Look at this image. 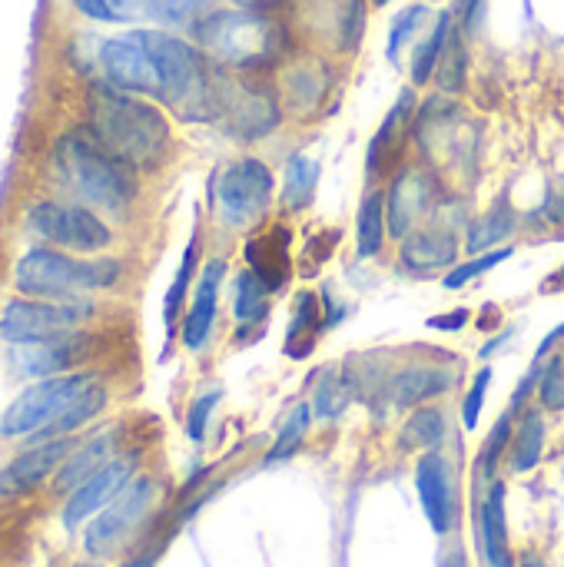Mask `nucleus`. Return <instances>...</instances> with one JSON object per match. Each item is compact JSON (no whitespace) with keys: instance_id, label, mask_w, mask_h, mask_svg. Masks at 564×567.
I'll return each mask as SVG.
<instances>
[{"instance_id":"f257e3e1","label":"nucleus","mask_w":564,"mask_h":567,"mask_svg":"<svg viewBox=\"0 0 564 567\" xmlns=\"http://www.w3.org/2000/svg\"><path fill=\"white\" fill-rule=\"evenodd\" d=\"M86 120L96 143L130 169H153L173 146L170 120L146 100L116 90L113 83H93L86 93Z\"/></svg>"},{"instance_id":"f03ea898","label":"nucleus","mask_w":564,"mask_h":567,"mask_svg":"<svg viewBox=\"0 0 564 567\" xmlns=\"http://www.w3.org/2000/svg\"><path fill=\"white\" fill-rule=\"evenodd\" d=\"M106 409V389L96 375H53L20 392L0 419L3 439H66Z\"/></svg>"},{"instance_id":"7ed1b4c3","label":"nucleus","mask_w":564,"mask_h":567,"mask_svg":"<svg viewBox=\"0 0 564 567\" xmlns=\"http://www.w3.org/2000/svg\"><path fill=\"white\" fill-rule=\"evenodd\" d=\"M60 179L90 206L106 213H126L136 196V176L126 163L106 153L90 130H73L57 143Z\"/></svg>"},{"instance_id":"20e7f679","label":"nucleus","mask_w":564,"mask_h":567,"mask_svg":"<svg viewBox=\"0 0 564 567\" xmlns=\"http://www.w3.org/2000/svg\"><path fill=\"white\" fill-rule=\"evenodd\" d=\"M116 259H70L53 249H30L13 266V289L43 302H80L86 292H106L120 282Z\"/></svg>"},{"instance_id":"39448f33","label":"nucleus","mask_w":564,"mask_h":567,"mask_svg":"<svg viewBox=\"0 0 564 567\" xmlns=\"http://www.w3.org/2000/svg\"><path fill=\"white\" fill-rule=\"evenodd\" d=\"M140 40L160 76V100L183 120L216 116V80L196 47L160 30H140Z\"/></svg>"},{"instance_id":"423d86ee","label":"nucleus","mask_w":564,"mask_h":567,"mask_svg":"<svg viewBox=\"0 0 564 567\" xmlns=\"http://www.w3.org/2000/svg\"><path fill=\"white\" fill-rule=\"evenodd\" d=\"M199 43L226 66L263 70L286 50V30L263 10H216L196 23Z\"/></svg>"},{"instance_id":"0eeeda50","label":"nucleus","mask_w":564,"mask_h":567,"mask_svg":"<svg viewBox=\"0 0 564 567\" xmlns=\"http://www.w3.org/2000/svg\"><path fill=\"white\" fill-rule=\"evenodd\" d=\"M273 196H276L273 169L256 156L233 159L209 183L213 216L226 229H253L256 223H263L269 216Z\"/></svg>"},{"instance_id":"6e6552de","label":"nucleus","mask_w":564,"mask_h":567,"mask_svg":"<svg viewBox=\"0 0 564 567\" xmlns=\"http://www.w3.org/2000/svg\"><path fill=\"white\" fill-rule=\"evenodd\" d=\"M216 116L236 140L256 143L283 123V103L259 80L223 76L216 80Z\"/></svg>"},{"instance_id":"1a4fd4ad","label":"nucleus","mask_w":564,"mask_h":567,"mask_svg":"<svg viewBox=\"0 0 564 567\" xmlns=\"http://www.w3.org/2000/svg\"><path fill=\"white\" fill-rule=\"evenodd\" d=\"M93 312L90 302H43V299H13L0 312V336L10 346H40L63 336H73L80 322Z\"/></svg>"},{"instance_id":"9d476101","label":"nucleus","mask_w":564,"mask_h":567,"mask_svg":"<svg viewBox=\"0 0 564 567\" xmlns=\"http://www.w3.org/2000/svg\"><path fill=\"white\" fill-rule=\"evenodd\" d=\"M156 505V482L150 475H136L83 532V551L90 558H106L113 555L150 515Z\"/></svg>"},{"instance_id":"9b49d317","label":"nucleus","mask_w":564,"mask_h":567,"mask_svg":"<svg viewBox=\"0 0 564 567\" xmlns=\"http://www.w3.org/2000/svg\"><path fill=\"white\" fill-rule=\"evenodd\" d=\"M27 229L37 239L53 243L70 252H100L113 243L110 226L96 213L83 206H63V203H37L27 213Z\"/></svg>"},{"instance_id":"f8f14e48","label":"nucleus","mask_w":564,"mask_h":567,"mask_svg":"<svg viewBox=\"0 0 564 567\" xmlns=\"http://www.w3.org/2000/svg\"><path fill=\"white\" fill-rule=\"evenodd\" d=\"M416 492L422 502V512L429 518V528L445 538L459 525V485L455 468L442 452H425L416 462Z\"/></svg>"},{"instance_id":"ddd939ff","label":"nucleus","mask_w":564,"mask_h":567,"mask_svg":"<svg viewBox=\"0 0 564 567\" xmlns=\"http://www.w3.org/2000/svg\"><path fill=\"white\" fill-rule=\"evenodd\" d=\"M435 206V183L419 166H402L392 176V186L386 193V216H389V236L409 239L422 229L425 216H432Z\"/></svg>"},{"instance_id":"4468645a","label":"nucleus","mask_w":564,"mask_h":567,"mask_svg":"<svg viewBox=\"0 0 564 567\" xmlns=\"http://www.w3.org/2000/svg\"><path fill=\"white\" fill-rule=\"evenodd\" d=\"M133 478H136V455H120V458L106 462L93 478H86L76 492H70V498L63 505V528L73 532L86 518H96Z\"/></svg>"},{"instance_id":"2eb2a0df","label":"nucleus","mask_w":564,"mask_h":567,"mask_svg":"<svg viewBox=\"0 0 564 567\" xmlns=\"http://www.w3.org/2000/svg\"><path fill=\"white\" fill-rule=\"evenodd\" d=\"M100 63H103V73L106 80L116 86V90H126V93H156L160 96V76H156V66L140 40V30L136 33H126V37H113L100 47Z\"/></svg>"},{"instance_id":"dca6fc26","label":"nucleus","mask_w":564,"mask_h":567,"mask_svg":"<svg viewBox=\"0 0 564 567\" xmlns=\"http://www.w3.org/2000/svg\"><path fill=\"white\" fill-rule=\"evenodd\" d=\"M289 246H293V233H289V226H279V223L253 233L243 246L246 269L269 289V296L283 292L293 282L296 266H293Z\"/></svg>"},{"instance_id":"f3484780","label":"nucleus","mask_w":564,"mask_h":567,"mask_svg":"<svg viewBox=\"0 0 564 567\" xmlns=\"http://www.w3.org/2000/svg\"><path fill=\"white\" fill-rule=\"evenodd\" d=\"M459 382L455 369L445 365H432V362H412L392 372V379L386 382V399L399 409V412H416L422 405H435L442 395H449Z\"/></svg>"},{"instance_id":"a211bd4d","label":"nucleus","mask_w":564,"mask_h":567,"mask_svg":"<svg viewBox=\"0 0 564 567\" xmlns=\"http://www.w3.org/2000/svg\"><path fill=\"white\" fill-rule=\"evenodd\" d=\"M73 442L70 439H50L40 442L27 452H20L13 462H7V468H0V495L3 498H17L33 492L37 485H43L50 475L60 472V465L70 458Z\"/></svg>"},{"instance_id":"6ab92c4d","label":"nucleus","mask_w":564,"mask_h":567,"mask_svg":"<svg viewBox=\"0 0 564 567\" xmlns=\"http://www.w3.org/2000/svg\"><path fill=\"white\" fill-rule=\"evenodd\" d=\"M462 256V239L452 226H422L419 233H412L409 239L399 243V266L416 272V276H429V272H442V269H455Z\"/></svg>"},{"instance_id":"aec40b11","label":"nucleus","mask_w":564,"mask_h":567,"mask_svg":"<svg viewBox=\"0 0 564 567\" xmlns=\"http://www.w3.org/2000/svg\"><path fill=\"white\" fill-rule=\"evenodd\" d=\"M505 482H492L489 495L479 502V548L489 567H519L509 535V508H505Z\"/></svg>"},{"instance_id":"412c9836","label":"nucleus","mask_w":564,"mask_h":567,"mask_svg":"<svg viewBox=\"0 0 564 567\" xmlns=\"http://www.w3.org/2000/svg\"><path fill=\"white\" fill-rule=\"evenodd\" d=\"M226 279V259H209L203 266V276L196 282V296H193V306L189 312L183 316V326H180V339L189 352H199L213 332V322H216V306H219V286Z\"/></svg>"},{"instance_id":"4be33fe9","label":"nucleus","mask_w":564,"mask_h":567,"mask_svg":"<svg viewBox=\"0 0 564 567\" xmlns=\"http://www.w3.org/2000/svg\"><path fill=\"white\" fill-rule=\"evenodd\" d=\"M412 120H416V93L402 90L396 106L386 113L379 133L369 143V176H382L392 163H399V153H402V143H406Z\"/></svg>"},{"instance_id":"5701e85b","label":"nucleus","mask_w":564,"mask_h":567,"mask_svg":"<svg viewBox=\"0 0 564 567\" xmlns=\"http://www.w3.org/2000/svg\"><path fill=\"white\" fill-rule=\"evenodd\" d=\"M83 352H86V336H80V332L53 339V342H40V346H17L13 369L20 375L47 379L50 372H66Z\"/></svg>"},{"instance_id":"b1692460","label":"nucleus","mask_w":564,"mask_h":567,"mask_svg":"<svg viewBox=\"0 0 564 567\" xmlns=\"http://www.w3.org/2000/svg\"><path fill=\"white\" fill-rule=\"evenodd\" d=\"M326 309H322V299L319 292L312 289H299L296 292V302H293V322H289V332H286V355L289 359H309L316 352V342L319 336L326 332Z\"/></svg>"},{"instance_id":"393cba45","label":"nucleus","mask_w":564,"mask_h":567,"mask_svg":"<svg viewBox=\"0 0 564 567\" xmlns=\"http://www.w3.org/2000/svg\"><path fill=\"white\" fill-rule=\"evenodd\" d=\"M545 442H548V425H545L542 409H525L515 422V435L509 445V458H505L509 472L512 475L535 472L545 458Z\"/></svg>"},{"instance_id":"a878e982","label":"nucleus","mask_w":564,"mask_h":567,"mask_svg":"<svg viewBox=\"0 0 564 567\" xmlns=\"http://www.w3.org/2000/svg\"><path fill=\"white\" fill-rule=\"evenodd\" d=\"M113 439H116L113 432H100V435L90 439L86 445L73 449L70 458L60 465L53 488H57V492H76L86 478H93L106 462H113Z\"/></svg>"},{"instance_id":"bb28decb","label":"nucleus","mask_w":564,"mask_h":567,"mask_svg":"<svg viewBox=\"0 0 564 567\" xmlns=\"http://www.w3.org/2000/svg\"><path fill=\"white\" fill-rule=\"evenodd\" d=\"M449 435V422L445 412L439 405H422L416 412H409V419L399 429V449L402 452H439V445Z\"/></svg>"},{"instance_id":"cd10ccee","label":"nucleus","mask_w":564,"mask_h":567,"mask_svg":"<svg viewBox=\"0 0 564 567\" xmlns=\"http://www.w3.org/2000/svg\"><path fill=\"white\" fill-rule=\"evenodd\" d=\"M389 239V216H386V193L369 189L359 216H356V252L359 259H376Z\"/></svg>"},{"instance_id":"c85d7f7f","label":"nucleus","mask_w":564,"mask_h":567,"mask_svg":"<svg viewBox=\"0 0 564 567\" xmlns=\"http://www.w3.org/2000/svg\"><path fill=\"white\" fill-rule=\"evenodd\" d=\"M319 176H322V166L306 156V153H296L286 159V173H283V209L286 213H302L312 206L316 199V186H319Z\"/></svg>"},{"instance_id":"c756f323","label":"nucleus","mask_w":564,"mask_h":567,"mask_svg":"<svg viewBox=\"0 0 564 567\" xmlns=\"http://www.w3.org/2000/svg\"><path fill=\"white\" fill-rule=\"evenodd\" d=\"M515 233V213L505 199H499L492 209H485L479 219H472L469 236H465V249L472 256L479 252H495V246H502L505 239H512Z\"/></svg>"},{"instance_id":"7c9ffc66","label":"nucleus","mask_w":564,"mask_h":567,"mask_svg":"<svg viewBox=\"0 0 564 567\" xmlns=\"http://www.w3.org/2000/svg\"><path fill=\"white\" fill-rule=\"evenodd\" d=\"M519 409H505L502 415H499V422L492 425V432H489V439H485V445H482V452H479V462H475V478L479 482H495V475H499V468L505 465V458H509V445H512V435H515V422H519Z\"/></svg>"},{"instance_id":"2f4dec72","label":"nucleus","mask_w":564,"mask_h":567,"mask_svg":"<svg viewBox=\"0 0 564 567\" xmlns=\"http://www.w3.org/2000/svg\"><path fill=\"white\" fill-rule=\"evenodd\" d=\"M326 86H329V80H326V70H322V66L299 63V66H293L289 76H286V103H289L299 116L316 113V110L322 106Z\"/></svg>"},{"instance_id":"473e14b6","label":"nucleus","mask_w":564,"mask_h":567,"mask_svg":"<svg viewBox=\"0 0 564 567\" xmlns=\"http://www.w3.org/2000/svg\"><path fill=\"white\" fill-rule=\"evenodd\" d=\"M269 306H273L269 289L249 269H243L236 276V302H233V316L243 326V336H246V329L263 332V322L269 319Z\"/></svg>"},{"instance_id":"72a5a7b5","label":"nucleus","mask_w":564,"mask_h":567,"mask_svg":"<svg viewBox=\"0 0 564 567\" xmlns=\"http://www.w3.org/2000/svg\"><path fill=\"white\" fill-rule=\"evenodd\" d=\"M449 37H452V10H442L432 23L429 37L416 47V56H412V83L416 86H425L429 80H435V70H439Z\"/></svg>"},{"instance_id":"f704fd0d","label":"nucleus","mask_w":564,"mask_h":567,"mask_svg":"<svg viewBox=\"0 0 564 567\" xmlns=\"http://www.w3.org/2000/svg\"><path fill=\"white\" fill-rule=\"evenodd\" d=\"M309 425H312V412H309V405H306V402H299V405L289 412L286 425L279 429V435H276L273 449L266 452L263 465H276V462H286V458H293V455L302 449Z\"/></svg>"},{"instance_id":"c9c22d12","label":"nucleus","mask_w":564,"mask_h":567,"mask_svg":"<svg viewBox=\"0 0 564 567\" xmlns=\"http://www.w3.org/2000/svg\"><path fill=\"white\" fill-rule=\"evenodd\" d=\"M352 402V389H349V379L339 375L336 369H326L319 375V385H316V395H312V409H316V419H339Z\"/></svg>"},{"instance_id":"e433bc0d","label":"nucleus","mask_w":564,"mask_h":567,"mask_svg":"<svg viewBox=\"0 0 564 567\" xmlns=\"http://www.w3.org/2000/svg\"><path fill=\"white\" fill-rule=\"evenodd\" d=\"M196 262H199V236L193 233V239H189V246H186V252H183V262H180V269H176V279H173V286H170V292H166V302H163V316H166L170 332H173V326H176V319H180L183 299H186L189 282H193V276H196Z\"/></svg>"},{"instance_id":"4c0bfd02","label":"nucleus","mask_w":564,"mask_h":567,"mask_svg":"<svg viewBox=\"0 0 564 567\" xmlns=\"http://www.w3.org/2000/svg\"><path fill=\"white\" fill-rule=\"evenodd\" d=\"M429 23V7L425 3H412V7H406L396 20H392V30H389V47H386V53H389V60L396 63L399 60V50L422 30Z\"/></svg>"},{"instance_id":"58836bf2","label":"nucleus","mask_w":564,"mask_h":567,"mask_svg":"<svg viewBox=\"0 0 564 567\" xmlns=\"http://www.w3.org/2000/svg\"><path fill=\"white\" fill-rule=\"evenodd\" d=\"M435 83L442 86V93H459L465 86V47H462L459 33H452L445 43V53L435 70Z\"/></svg>"},{"instance_id":"ea45409f","label":"nucleus","mask_w":564,"mask_h":567,"mask_svg":"<svg viewBox=\"0 0 564 567\" xmlns=\"http://www.w3.org/2000/svg\"><path fill=\"white\" fill-rule=\"evenodd\" d=\"M512 246L509 249H495V252H482V256H472L469 262H459L455 269H449L445 272V279H442V286L445 289H462L465 282H472L475 276H482V272H489L492 266H499V262H505V259H512Z\"/></svg>"},{"instance_id":"a19ab883","label":"nucleus","mask_w":564,"mask_h":567,"mask_svg":"<svg viewBox=\"0 0 564 567\" xmlns=\"http://www.w3.org/2000/svg\"><path fill=\"white\" fill-rule=\"evenodd\" d=\"M80 13L103 23H126L143 10V0H73Z\"/></svg>"},{"instance_id":"79ce46f5","label":"nucleus","mask_w":564,"mask_h":567,"mask_svg":"<svg viewBox=\"0 0 564 567\" xmlns=\"http://www.w3.org/2000/svg\"><path fill=\"white\" fill-rule=\"evenodd\" d=\"M203 0H143V10L160 20V23H170V27H183V23H193L196 13H199Z\"/></svg>"},{"instance_id":"37998d69","label":"nucleus","mask_w":564,"mask_h":567,"mask_svg":"<svg viewBox=\"0 0 564 567\" xmlns=\"http://www.w3.org/2000/svg\"><path fill=\"white\" fill-rule=\"evenodd\" d=\"M539 405H542V412H562L564 409L562 359L545 365V372H542V379H539Z\"/></svg>"},{"instance_id":"c03bdc74","label":"nucleus","mask_w":564,"mask_h":567,"mask_svg":"<svg viewBox=\"0 0 564 567\" xmlns=\"http://www.w3.org/2000/svg\"><path fill=\"white\" fill-rule=\"evenodd\" d=\"M489 385H492V369L485 365V369L475 375V382H472V389H469V395H465V402H462V422H465L469 432H475L479 422H482V409H485Z\"/></svg>"},{"instance_id":"a18cd8bd","label":"nucleus","mask_w":564,"mask_h":567,"mask_svg":"<svg viewBox=\"0 0 564 567\" xmlns=\"http://www.w3.org/2000/svg\"><path fill=\"white\" fill-rule=\"evenodd\" d=\"M216 405H219V392H206V395H199V399L189 405V412H186V435H189L193 442H203V439H206L209 415L216 412Z\"/></svg>"},{"instance_id":"49530a36","label":"nucleus","mask_w":564,"mask_h":567,"mask_svg":"<svg viewBox=\"0 0 564 567\" xmlns=\"http://www.w3.org/2000/svg\"><path fill=\"white\" fill-rule=\"evenodd\" d=\"M362 33H366V3H362V0H349V7H346V13H342V30H339L342 50L352 53V50L359 47Z\"/></svg>"},{"instance_id":"de8ad7c7","label":"nucleus","mask_w":564,"mask_h":567,"mask_svg":"<svg viewBox=\"0 0 564 567\" xmlns=\"http://www.w3.org/2000/svg\"><path fill=\"white\" fill-rule=\"evenodd\" d=\"M469 319H472L469 309H455V312H445V316H432L429 329H435V332H459V329L469 326Z\"/></svg>"},{"instance_id":"09e8293b","label":"nucleus","mask_w":564,"mask_h":567,"mask_svg":"<svg viewBox=\"0 0 564 567\" xmlns=\"http://www.w3.org/2000/svg\"><path fill=\"white\" fill-rule=\"evenodd\" d=\"M482 3H485V0H455V13L465 20L469 30L479 27V10H482Z\"/></svg>"},{"instance_id":"8fccbe9b","label":"nucleus","mask_w":564,"mask_h":567,"mask_svg":"<svg viewBox=\"0 0 564 567\" xmlns=\"http://www.w3.org/2000/svg\"><path fill=\"white\" fill-rule=\"evenodd\" d=\"M562 339H564V326L552 329V332H548V336L542 339V346H539V355H535V362H545V355H548V352H552V349H555V346H558Z\"/></svg>"},{"instance_id":"3c124183","label":"nucleus","mask_w":564,"mask_h":567,"mask_svg":"<svg viewBox=\"0 0 564 567\" xmlns=\"http://www.w3.org/2000/svg\"><path fill=\"white\" fill-rule=\"evenodd\" d=\"M519 567H548V561H545L542 555H532V551H529V555L519 558Z\"/></svg>"},{"instance_id":"603ef678","label":"nucleus","mask_w":564,"mask_h":567,"mask_svg":"<svg viewBox=\"0 0 564 567\" xmlns=\"http://www.w3.org/2000/svg\"><path fill=\"white\" fill-rule=\"evenodd\" d=\"M239 3V10H266V7H273L276 0H236Z\"/></svg>"},{"instance_id":"864d4df0","label":"nucleus","mask_w":564,"mask_h":567,"mask_svg":"<svg viewBox=\"0 0 564 567\" xmlns=\"http://www.w3.org/2000/svg\"><path fill=\"white\" fill-rule=\"evenodd\" d=\"M552 219H562L564 223V193H558V196H552Z\"/></svg>"},{"instance_id":"5fc2aeb1","label":"nucleus","mask_w":564,"mask_h":567,"mask_svg":"<svg viewBox=\"0 0 564 567\" xmlns=\"http://www.w3.org/2000/svg\"><path fill=\"white\" fill-rule=\"evenodd\" d=\"M156 561V555H140V558H130L123 567H153Z\"/></svg>"},{"instance_id":"6e6d98bb","label":"nucleus","mask_w":564,"mask_h":567,"mask_svg":"<svg viewBox=\"0 0 564 567\" xmlns=\"http://www.w3.org/2000/svg\"><path fill=\"white\" fill-rule=\"evenodd\" d=\"M73 567H100L96 561H80V565H73Z\"/></svg>"},{"instance_id":"4d7b16f0","label":"nucleus","mask_w":564,"mask_h":567,"mask_svg":"<svg viewBox=\"0 0 564 567\" xmlns=\"http://www.w3.org/2000/svg\"><path fill=\"white\" fill-rule=\"evenodd\" d=\"M376 7H386V3H392V0H372Z\"/></svg>"},{"instance_id":"13d9d810","label":"nucleus","mask_w":564,"mask_h":567,"mask_svg":"<svg viewBox=\"0 0 564 567\" xmlns=\"http://www.w3.org/2000/svg\"><path fill=\"white\" fill-rule=\"evenodd\" d=\"M558 279H562V282H564V266H562V272H558Z\"/></svg>"}]
</instances>
